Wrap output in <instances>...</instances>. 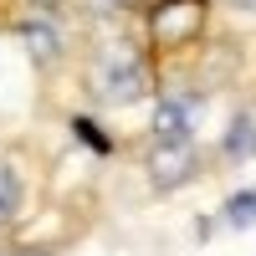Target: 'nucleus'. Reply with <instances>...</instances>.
Listing matches in <instances>:
<instances>
[{"label":"nucleus","mask_w":256,"mask_h":256,"mask_svg":"<svg viewBox=\"0 0 256 256\" xmlns=\"http://www.w3.org/2000/svg\"><path fill=\"white\" fill-rule=\"evenodd\" d=\"M236 6H241V10H246V6H251V10H256V0H236Z\"/></svg>","instance_id":"11"},{"label":"nucleus","mask_w":256,"mask_h":256,"mask_svg":"<svg viewBox=\"0 0 256 256\" xmlns=\"http://www.w3.org/2000/svg\"><path fill=\"white\" fill-rule=\"evenodd\" d=\"M200 113H205V98H195V92H169L159 102V113H154V128H159V138H190V128H195Z\"/></svg>","instance_id":"3"},{"label":"nucleus","mask_w":256,"mask_h":256,"mask_svg":"<svg viewBox=\"0 0 256 256\" xmlns=\"http://www.w3.org/2000/svg\"><path fill=\"white\" fill-rule=\"evenodd\" d=\"M98 98L102 102H118V108H128V102H138L148 92V67H144V56L134 46H108L98 56Z\"/></svg>","instance_id":"1"},{"label":"nucleus","mask_w":256,"mask_h":256,"mask_svg":"<svg viewBox=\"0 0 256 256\" xmlns=\"http://www.w3.org/2000/svg\"><path fill=\"white\" fill-rule=\"evenodd\" d=\"M200 26V0H169V6L154 16V31L164 41H190Z\"/></svg>","instance_id":"4"},{"label":"nucleus","mask_w":256,"mask_h":256,"mask_svg":"<svg viewBox=\"0 0 256 256\" xmlns=\"http://www.w3.org/2000/svg\"><path fill=\"white\" fill-rule=\"evenodd\" d=\"M148 174H154V184H164V190L184 184L190 174H195V148H190L184 138H164L154 154H148Z\"/></svg>","instance_id":"2"},{"label":"nucleus","mask_w":256,"mask_h":256,"mask_svg":"<svg viewBox=\"0 0 256 256\" xmlns=\"http://www.w3.org/2000/svg\"><path fill=\"white\" fill-rule=\"evenodd\" d=\"M31 6H36V10H52V6H56V0H31Z\"/></svg>","instance_id":"10"},{"label":"nucleus","mask_w":256,"mask_h":256,"mask_svg":"<svg viewBox=\"0 0 256 256\" xmlns=\"http://www.w3.org/2000/svg\"><path fill=\"white\" fill-rule=\"evenodd\" d=\"M226 220H230V226H256V195H251V190H246V195H230Z\"/></svg>","instance_id":"8"},{"label":"nucleus","mask_w":256,"mask_h":256,"mask_svg":"<svg viewBox=\"0 0 256 256\" xmlns=\"http://www.w3.org/2000/svg\"><path fill=\"white\" fill-rule=\"evenodd\" d=\"M20 41H26V52L36 62H56L62 56V31L52 20H26V26H20Z\"/></svg>","instance_id":"5"},{"label":"nucleus","mask_w":256,"mask_h":256,"mask_svg":"<svg viewBox=\"0 0 256 256\" xmlns=\"http://www.w3.org/2000/svg\"><path fill=\"white\" fill-rule=\"evenodd\" d=\"M226 154H230V159L256 154V123H251V118H236V123H230V134H226Z\"/></svg>","instance_id":"6"},{"label":"nucleus","mask_w":256,"mask_h":256,"mask_svg":"<svg viewBox=\"0 0 256 256\" xmlns=\"http://www.w3.org/2000/svg\"><path fill=\"white\" fill-rule=\"evenodd\" d=\"M16 200H20V184H16V169L0 164V220L16 216Z\"/></svg>","instance_id":"7"},{"label":"nucleus","mask_w":256,"mask_h":256,"mask_svg":"<svg viewBox=\"0 0 256 256\" xmlns=\"http://www.w3.org/2000/svg\"><path fill=\"white\" fill-rule=\"evenodd\" d=\"M72 134H77L82 144H88V148H98V154H108V138H102L98 128H92V118H77V123H72Z\"/></svg>","instance_id":"9"}]
</instances>
